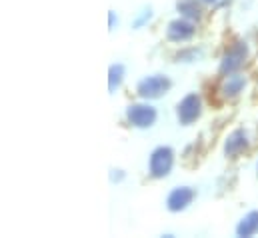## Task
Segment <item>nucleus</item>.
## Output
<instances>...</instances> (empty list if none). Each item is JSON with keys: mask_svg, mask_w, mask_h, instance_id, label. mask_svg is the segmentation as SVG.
<instances>
[{"mask_svg": "<svg viewBox=\"0 0 258 238\" xmlns=\"http://www.w3.org/2000/svg\"><path fill=\"white\" fill-rule=\"evenodd\" d=\"M252 58H254L252 42L242 34H232L224 40L220 48L218 62H216V76L244 72L252 64Z\"/></svg>", "mask_w": 258, "mask_h": 238, "instance_id": "1", "label": "nucleus"}, {"mask_svg": "<svg viewBox=\"0 0 258 238\" xmlns=\"http://www.w3.org/2000/svg\"><path fill=\"white\" fill-rule=\"evenodd\" d=\"M252 84H254V78L248 74V70L216 76L212 98L218 106H234L252 90Z\"/></svg>", "mask_w": 258, "mask_h": 238, "instance_id": "2", "label": "nucleus"}, {"mask_svg": "<svg viewBox=\"0 0 258 238\" xmlns=\"http://www.w3.org/2000/svg\"><path fill=\"white\" fill-rule=\"evenodd\" d=\"M254 132L244 126V124H238L234 128H230L224 136H222V142H220V154L226 162H238L242 160L244 156H248L252 150H254Z\"/></svg>", "mask_w": 258, "mask_h": 238, "instance_id": "3", "label": "nucleus"}, {"mask_svg": "<svg viewBox=\"0 0 258 238\" xmlns=\"http://www.w3.org/2000/svg\"><path fill=\"white\" fill-rule=\"evenodd\" d=\"M178 162V152L172 144H156L146 156V178L152 182H162L172 176Z\"/></svg>", "mask_w": 258, "mask_h": 238, "instance_id": "4", "label": "nucleus"}, {"mask_svg": "<svg viewBox=\"0 0 258 238\" xmlns=\"http://www.w3.org/2000/svg\"><path fill=\"white\" fill-rule=\"evenodd\" d=\"M160 120V108L156 106V102L150 100H142V98H134L122 110V122L124 126L136 132H148L152 130Z\"/></svg>", "mask_w": 258, "mask_h": 238, "instance_id": "5", "label": "nucleus"}, {"mask_svg": "<svg viewBox=\"0 0 258 238\" xmlns=\"http://www.w3.org/2000/svg\"><path fill=\"white\" fill-rule=\"evenodd\" d=\"M172 90H174V78L162 70L146 72L134 82V98H142L150 102H160Z\"/></svg>", "mask_w": 258, "mask_h": 238, "instance_id": "6", "label": "nucleus"}, {"mask_svg": "<svg viewBox=\"0 0 258 238\" xmlns=\"http://www.w3.org/2000/svg\"><path fill=\"white\" fill-rule=\"evenodd\" d=\"M206 114V96L200 90L184 92L172 106L174 122L180 128H192Z\"/></svg>", "mask_w": 258, "mask_h": 238, "instance_id": "7", "label": "nucleus"}, {"mask_svg": "<svg viewBox=\"0 0 258 238\" xmlns=\"http://www.w3.org/2000/svg\"><path fill=\"white\" fill-rule=\"evenodd\" d=\"M200 24L188 20L184 16H178L174 14L166 24H164V40L170 44V46H184V44H190L196 42V38L200 36Z\"/></svg>", "mask_w": 258, "mask_h": 238, "instance_id": "8", "label": "nucleus"}, {"mask_svg": "<svg viewBox=\"0 0 258 238\" xmlns=\"http://www.w3.org/2000/svg\"><path fill=\"white\" fill-rule=\"evenodd\" d=\"M198 194H200L198 186L194 184H188V182L174 184L164 194V210L168 214H184L196 204Z\"/></svg>", "mask_w": 258, "mask_h": 238, "instance_id": "9", "label": "nucleus"}, {"mask_svg": "<svg viewBox=\"0 0 258 238\" xmlns=\"http://www.w3.org/2000/svg\"><path fill=\"white\" fill-rule=\"evenodd\" d=\"M174 14L194 20L202 26L210 14V8L202 0H174Z\"/></svg>", "mask_w": 258, "mask_h": 238, "instance_id": "10", "label": "nucleus"}, {"mask_svg": "<svg viewBox=\"0 0 258 238\" xmlns=\"http://www.w3.org/2000/svg\"><path fill=\"white\" fill-rule=\"evenodd\" d=\"M204 56H206V48L202 44L190 42V44H184V46H176L174 52L170 54V60L178 66H192V64L202 62Z\"/></svg>", "mask_w": 258, "mask_h": 238, "instance_id": "11", "label": "nucleus"}, {"mask_svg": "<svg viewBox=\"0 0 258 238\" xmlns=\"http://www.w3.org/2000/svg\"><path fill=\"white\" fill-rule=\"evenodd\" d=\"M128 80V66L126 62L122 60H114L108 64V70H106V88H108V94L114 96L116 92H120L124 88Z\"/></svg>", "mask_w": 258, "mask_h": 238, "instance_id": "12", "label": "nucleus"}, {"mask_svg": "<svg viewBox=\"0 0 258 238\" xmlns=\"http://www.w3.org/2000/svg\"><path fill=\"white\" fill-rule=\"evenodd\" d=\"M234 236L236 238H254L258 236V208H250L234 224Z\"/></svg>", "mask_w": 258, "mask_h": 238, "instance_id": "13", "label": "nucleus"}, {"mask_svg": "<svg viewBox=\"0 0 258 238\" xmlns=\"http://www.w3.org/2000/svg\"><path fill=\"white\" fill-rule=\"evenodd\" d=\"M154 16H156L154 6H152V4H142V6L134 12V16H132V20H130V28L136 30V32H138V30H144V28H148V26L152 24Z\"/></svg>", "mask_w": 258, "mask_h": 238, "instance_id": "14", "label": "nucleus"}, {"mask_svg": "<svg viewBox=\"0 0 258 238\" xmlns=\"http://www.w3.org/2000/svg\"><path fill=\"white\" fill-rule=\"evenodd\" d=\"M126 180H128V170H126V168L114 166V164L108 168V182H110L112 186H122Z\"/></svg>", "mask_w": 258, "mask_h": 238, "instance_id": "15", "label": "nucleus"}, {"mask_svg": "<svg viewBox=\"0 0 258 238\" xmlns=\"http://www.w3.org/2000/svg\"><path fill=\"white\" fill-rule=\"evenodd\" d=\"M118 26H120V14L114 8H110L108 10V32L118 30Z\"/></svg>", "mask_w": 258, "mask_h": 238, "instance_id": "16", "label": "nucleus"}, {"mask_svg": "<svg viewBox=\"0 0 258 238\" xmlns=\"http://www.w3.org/2000/svg\"><path fill=\"white\" fill-rule=\"evenodd\" d=\"M210 10H220V8H224V6H228L232 0H202Z\"/></svg>", "mask_w": 258, "mask_h": 238, "instance_id": "17", "label": "nucleus"}, {"mask_svg": "<svg viewBox=\"0 0 258 238\" xmlns=\"http://www.w3.org/2000/svg\"><path fill=\"white\" fill-rule=\"evenodd\" d=\"M252 90H254V94H256V98H258V76L254 78V84H252Z\"/></svg>", "mask_w": 258, "mask_h": 238, "instance_id": "18", "label": "nucleus"}, {"mask_svg": "<svg viewBox=\"0 0 258 238\" xmlns=\"http://www.w3.org/2000/svg\"><path fill=\"white\" fill-rule=\"evenodd\" d=\"M254 176L258 178V154H256V160H254Z\"/></svg>", "mask_w": 258, "mask_h": 238, "instance_id": "19", "label": "nucleus"}, {"mask_svg": "<svg viewBox=\"0 0 258 238\" xmlns=\"http://www.w3.org/2000/svg\"><path fill=\"white\" fill-rule=\"evenodd\" d=\"M160 236H164V238H172V236H174V232H162Z\"/></svg>", "mask_w": 258, "mask_h": 238, "instance_id": "20", "label": "nucleus"}]
</instances>
